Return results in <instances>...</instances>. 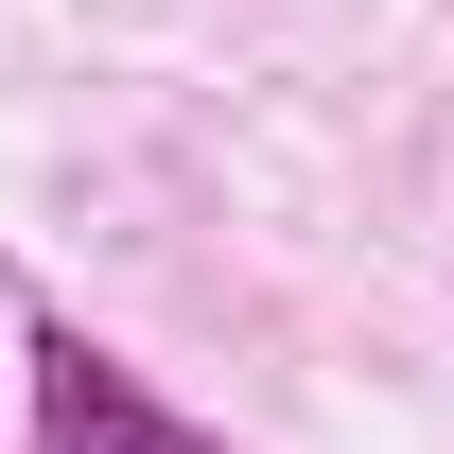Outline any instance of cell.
I'll return each mask as SVG.
<instances>
[{
  "label": "cell",
  "mask_w": 454,
  "mask_h": 454,
  "mask_svg": "<svg viewBox=\"0 0 454 454\" xmlns=\"http://www.w3.org/2000/svg\"><path fill=\"white\" fill-rule=\"evenodd\" d=\"M35 454H227V437H192L122 349H88L70 315H35Z\"/></svg>",
  "instance_id": "1"
}]
</instances>
